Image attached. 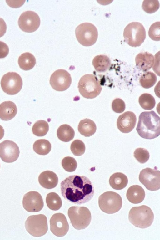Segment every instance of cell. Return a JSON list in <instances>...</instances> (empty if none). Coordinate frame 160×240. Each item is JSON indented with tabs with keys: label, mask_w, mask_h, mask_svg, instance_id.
I'll list each match as a JSON object with an SVG mask.
<instances>
[{
	"label": "cell",
	"mask_w": 160,
	"mask_h": 240,
	"mask_svg": "<svg viewBox=\"0 0 160 240\" xmlns=\"http://www.w3.org/2000/svg\"><path fill=\"white\" fill-rule=\"evenodd\" d=\"M49 129L48 123L46 121L40 120L36 121L32 128L33 134L38 136H42L46 135Z\"/></svg>",
	"instance_id": "4dcf8cb0"
},
{
	"label": "cell",
	"mask_w": 160,
	"mask_h": 240,
	"mask_svg": "<svg viewBox=\"0 0 160 240\" xmlns=\"http://www.w3.org/2000/svg\"><path fill=\"white\" fill-rule=\"evenodd\" d=\"M160 118L154 111L142 112L139 116L136 130L142 138L152 139L160 134Z\"/></svg>",
	"instance_id": "7a4b0ae2"
},
{
	"label": "cell",
	"mask_w": 160,
	"mask_h": 240,
	"mask_svg": "<svg viewBox=\"0 0 160 240\" xmlns=\"http://www.w3.org/2000/svg\"><path fill=\"white\" fill-rule=\"evenodd\" d=\"M68 215L72 226L78 230L86 228L91 221V212L85 207L72 206L68 210Z\"/></svg>",
	"instance_id": "8992f818"
},
{
	"label": "cell",
	"mask_w": 160,
	"mask_h": 240,
	"mask_svg": "<svg viewBox=\"0 0 160 240\" xmlns=\"http://www.w3.org/2000/svg\"><path fill=\"white\" fill-rule=\"evenodd\" d=\"M60 188L61 194L66 200L77 204L88 202L94 194L93 184L85 176H69L61 182Z\"/></svg>",
	"instance_id": "6da1fadb"
},
{
	"label": "cell",
	"mask_w": 160,
	"mask_h": 240,
	"mask_svg": "<svg viewBox=\"0 0 160 240\" xmlns=\"http://www.w3.org/2000/svg\"><path fill=\"white\" fill-rule=\"evenodd\" d=\"M18 110L16 104L11 101H6L0 104V118L3 120H9L16 115Z\"/></svg>",
	"instance_id": "ffe728a7"
},
{
	"label": "cell",
	"mask_w": 160,
	"mask_h": 240,
	"mask_svg": "<svg viewBox=\"0 0 160 240\" xmlns=\"http://www.w3.org/2000/svg\"><path fill=\"white\" fill-rule=\"evenodd\" d=\"M50 223L51 231L57 237L64 236L69 230V224L63 213H58L53 215L50 219Z\"/></svg>",
	"instance_id": "2e32d148"
},
{
	"label": "cell",
	"mask_w": 160,
	"mask_h": 240,
	"mask_svg": "<svg viewBox=\"0 0 160 240\" xmlns=\"http://www.w3.org/2000/svg\"><path fill=\"white\" fill-rule=\"evenodd\" d=\"M7 26L4 20L0 18V38L3 36L6 32Z\"/></svg>",
	"instance_id": "f35d334b"
},
{
	"label": "cell",
	"mask_w": 160,
	"mask_h": 240,
	"mask_svg": "<svg viewBox=\"0 0 160 240\" xmlns=\"http://www.w3.org/2000/svg\"><path fill=\"white\" fill-rule=\"evenodd\" d=\"M22 205L24 209L28 212H38L43 208L44 203L39 193L36 191H32L24 195Z\"/></svg>",
	"instance_id": "5bb4252c"
},
{
	"label": "cell",
	"mask_w": 160,
	"mask_h": 240,
	"mask_svg": "<svg viewBox=\"0 0 160 240\" xmlns=\"http://www.w3.org/2000/svg\"><path fill=\"white\" fill-rule=\"evenodd\" d=\"M160 171L156 168H146L140 171L139 180L147 189L157 191L160 188Z\"/></svg>",
	"instance_id": "8fae6325"
},
{
	"label": "cell",
	"mask_w": 160,
	"mask_h": 240,
	"mask_svg": "<svg viewBox=\"0 0 160 240\" xmlns=\"http://www.w3.org/2000/svg\"><path fill=\"white\" fill-rule=\"evenodd\" d=\"M78 130L82 135L85 137H90L96 132L97 126L92 120L86 118L80 121L78 125Z\"/></svg>",
	"instance_id": "7402d4cb"
},
{
	"label": "cell",
	"mask_w": 160,
	"mask_h": 240,
	"mask_svg": "<svg viewBox=\"0 0 160 240\" xmlns=\"http://www.w3.org/2000/svg\"><path fill=\"white\" fill-rule=\"evenodd\" d=\"M19 153V148L14 142L6 140L0 143V157L4 162H14L18 158Z\"/></svg>",
	"instance_id": "9a60e30c"
},
{
	"label": "cell",
	"mask_w": 160,
	"mask_h": 240,
	"mask_svg": "<svg viewBox=\"0 0 160 240\" xmlns=\"http://www.w3.org/2000/svg\"><path fill=\"white\" fill-rule=\"evenodd\" d=\"M159 7L158 0H144L142 5V9L149 14L156 12L159 9Z\"/></svg>",
	"instance_id": "1f68e13d"
},
{
	"label": "cell",
	"mask_w": 160,
	"mask_h": 240,
	"mask_svg": "<svg viewBox=\"0 0 160 240\" xmlns=\"http://www.w3.org/2000/svg\"><path fill=\"white\" fill-rule=\"evenodd\" d=\"M25 226L26 230L32 236H42L48 230L47 218L42 214L30 216L26 220Z\"/></svg>",
	"instance_id": "9c48e42d"
},
{
	"label": "cell",
	"mask_w": 160,
	"mask_h": 240,
	"mask_svg": "<svg viewBox=\"0 0 160 240\" xmlns=\"http://www.w3.org/2000/svg\"><path fill=\"white\" fill-rule=\"evenodd\" d=\"M1 85L5 93L8 95H15L19 92L22 88V79L17 73L9 72L2 76Z\"/></svg>",
	"instance_id": "30bf717a"
},
{
	"label": "cell",
	"mask_w": 160,
	"mask_h": 240,
	"mask_svg": "<svg viewBox=\"0 0 160 240\" xmlns=\"http://www.w3.org/2000/svg\"><path fill=\"white\" fill-rule=\"evenodd\" d=\"M58 138L61 141L68 142L74 138L75 131L73 128L67 124H63L60 126L57 131Z\"/></svg>",
	"instance_id": "484cf974"
},
{
	"label": "cell",
	"mask_w": 160,
	"mask_h": 240,
	"mask_svg": "<svg viewBox=\"0 0 160 240\" xmlns=\"http://www.w3.org/2000/svg\"><path fill=\"white\" fill-rule=\"evenodd\" d=\"M157 81L156 75L152 72L148 71L140 77L139 83L143 88L148 89L153 86Z\"/></svg>",
	"instance_id": "f1b7e54d"
},
{
	"label": "cell",
	"mask_w": 160,
	"mask_h": 240,
	"mask_svg": "<svg viewBox=\"0 0 160 240\" xmlns=\"http://www.w3.org/2000/svg\"><path fill=\"white\" fill-rule=\"evenodd\" d=\"M40 19L38 15L35 12L28 11L21 15L18 20L20 28L23 31L32 33L36 31L39 27Z\"/></svg>",
	"instance_id": "7c38bea8"
},
{
	"label": "cell",
	"mask_w": 160,
	"mask_h": 240,
	"mask_svg": "<svg viewBox=\"0 0 160 240\" xmlns=\"http://www.w3.org/2000/svg\"><path fill=\"white\" fill-rule=\"evenodd\" d=\"M154 60L153 55L148 52L139 53L136 55L135 59L137 68L145 72L151 69L153 64Z\"/></svg>",
	"instance_id": "ac0fdd59"
},
{
	"label": "cell",
	"mask_w": 160,
	"mask_h": 240,
	"mask_svg": "<svg viewBox=\"0 0 160 240\" xmlns=\"http://www.w3.org/2000/svg\"><path fill=\"white\" fill-rule=\"evenodd\" d=\"M36 64V59L34 55L29 52L21 54L18 59V64L20 68L24 70L32 69Z\"/></svg>",
	"instance_id": "d4e9b609"
},
{
	"label": "cell",
	"mask_w": 160,
	"mask_h": 240,
	"mask_svg": "<svg viewBox=\"0 0 160 240\" xmlns=\"http://www.w3.org/2000/svg\"><path fill=\"white\" fill-rule=\"evenodd\" d=\"M128 219L135 227L144 229L152 224L154 219V215L150 207L143 205L132 207L129 212Z\"/></svg>",
	"instance_id": "3957f363"
},
{
	"label": "cell",
	"mask_w": 160,
	"mask_h": 240,
	"mask_svg": "<svg viewBox=\"0 0 160 240\" xmlns=\"http://www.w3.org/2000/svg\"><path fill=\"white\" fill-rule=\"evenodd\" d=\"M9 48L4 42L0 41V59L4 58L8 54Z\"/></svg>",
	"instance_id": "74e56055"
},
{
	"label": "cell",
	"mask_w": 160,
	"mask_h": 240,
	"mask_svg": "<svg viewBox=\"0 0 160 240\" xmlns=\"http://www.w3.org/2000/svg\"><path fill=\"white\" fill-rule=\"evenodd\" d=\"M33 148L37 154L41 155L48 154L51 151V145L50 142L45 139L36 140L33 144Z\"/></svg>",
	"instance_id": "4316f807"
},
{
	"label": "cell",
	"mask_w": 160,
	"mask_h": 240,
	"mask_svg": "<svg viewBox=\"0 0 160 240\" xmlns=\"http://www.w3.org/2000/svg\"><path fill=\"white\" fill-rule=\"evenodd\" d=\"M38 180L40 184L47 189L55 188L58 182V178L56 174L48 170L42 172L38 176Z\"/></svg>",
	"instance_id": "d6986e66"
},
{
	"label": "cell",
	"mask_w": 160,
	"mask_h": 240,
	"mask_svg": "<svg viewBox=\"0 0 160 240\" xmlns=\"http://www.w3.org/2000/svg\"><path fill=\"white\" fill-rule=\"evenodd\" d=\"M4 134V130L3 127L0 125V140L3 137Z\"/></svg>",
	"instance_id": "ab89813d"
},
{
	"label": "cell",
	"mask_w": 160,
	"mask_h": 240,
	"mask_svg": "<svg viewBox=\"0 0 160 240\" xmlns=\"http://www.w3.org/2000/svg\"><path fill=\"white\" fill-rule=\"evenodd\" d=\"M133 156L136 159L142 164L147 162L150 157L149 153L148 150L141 147L137 148L134 151Z\"/></svg>",
	"instance_id": "836d02e7"
},
{
	"label": "cell",
	"mask_w": 160,
	"mask_h": 240,
	"mask_svg": "<svg viewBox=\"0 0 160 240\" xmlns=\"http://www.w3.org/2000/svg\"><path fill=\"white\" fill-rule=\"evenodd\" d=\"M160 22H157L152 24L149 28L148 35L154 41H160Z\"/></svg>",
	"instance_id": "d590c367"
},
{
	"label": "cell",
	"mask_w": 160,
	"mask_h": 240,
	"mask_svg": "<svg viewBox=\"0 0 160 240\" xmlns=\"http://www.w3.org/2000/svg\"></svg>",
	"instance_id": "60d3db41"
},
{
	"label": "cell",
	"mask_w": 160,
	"mask_h": 240,
	"mask_svg": "<svg viewBox=\"0 0 160 240\" xmlns=\"http://www.w3.org/2000/svg\"><path fill=\"white\" fill-rule=\"evenodd\" d=\"M124 40L130 46H140L146 37L145 29L138 22H132L125 28L123 32Z\"/></svg>",
	"instance_id": "5b68a950"
},
{
	"label": "cell",
	"mask_w": 160,
	"mask_h": 240,
	"mask_svg": "<svg viewBox=\"0 0 160 240\" xmlns=\"http://www.w3.org/2000/svg\"><path fill=\"white\" fill-rule=\"evenodd\" d=\"M72 83L70 74L66 70L59 69L54 71L51 75L50 84L52 88L58 91L67 90Z\"/></svg>",
	"instance_id": "4fadbf2b"
},
{
	"label": "cell",
	"mask_w": 160,
	"mask_h": 240,
	"mask_svg": "<svg viewBox=\"0 0 160 240\" xmlns=\"http://www.w3.org/2000/svg\"><path fill=\"white\" fill-rule=\"evenodd\" d=\"M112 107L113 110L115 112L121 113L125 109V104L122 99L116 98L113 100L112 103Z\"/></svg>",
	"instance_id": "8d00e7d4"
},
{
	"label": "cell",
	"mask_w": 160,
	"mask_h": 240,
	"mask_svg": "<svg viewBox=\"0 0 160 240\" xmlns=\"http://www.w3.org/2000/svg\"><path fill=\"white\" fill-rule=\"evenodd\" d=\"M111 186L116 190H122L126 187L128 183L127 176L121 172H116L112 175L109 179Z\"/></svg>",
	"instance_id": "603a6c76"
},
{
	"label": "cell",
	"mask_w": 160,
	"mask_h": 240,
	"mask_svg": "<svg viewBox=\"0 0 160 240\" xmlns=\"http://www.w3.org/2000/svg\"><path fill=\"white\" fill-rule=\"evenodd\" d=\"M79 91L84 98L93 99L98 95L102 88L97 77L92 74L84 75L80 79L78 84Z\"/></svg>",
	"instance_id": "277c9868"
},
{
	"label": "cell",
	"mask_w": 160,
	"mask_h": 240,
	"mask_svg": "<svg viewBox=\"0 0 160 240\" xmlns=\"http://www.w3.org/2000/svg\"><path fill=\"white\" fill-rule=\"evenodd\" d=\"M62 165L66 171L71 172L76 170L77 166V163L74 158L72 157L67 156L62 160Z\"/></svg>",
	"instance_id": "e575fe53"
},
{
	"label": "cell",
	"mask_w": 160,
	"mask_h": 240,
	"mask_svg": "<svg viewBox=\"0 0 160 240\" xmlns=\"http://www.w3.org/2000/svg\"><path fill=\"white\" fill-rule=\"evenodd\" d=\"M138 102L141 107L147 110H150L153 109L156 104L154 97L148 93L142 94L139 98Z\"/></svg>",
	"instance_id": "f546056e"
},
{
	"label": "cell",
	"mask_w": 160,
	"mask_h": 240,
	"mask_svg": "<svg viewBox=\"0 0 160 240\" xmlns=\"http://www.w3.org/2000/svg\"><path fill=\"white\" fill-rule=\"evenodd\" d=\"M98 205L103 212L112 214L119 211L122 206L121 196L118 193L112 191L105 192L98 197Z\"/></svg>",
	"instance_id": "52a82bcc"
},
{
	"label": "cell",
	"mask_w": 160,
	"mask_h": 240,
	"mask_svg": "<svg viewBox=\"0 0 160 240\" xmlns=\"http://www.w3.org/2000/svg\"><path fill=\"white\" fill-rule=\"evenodd\" d=\"M111 60L107 56L99 55L94 57L92 60V64L96 70L99 72L106 71L110 68Z\"/></svg>",
	"instance_id": "cb8c5ba5"
},
{
	"label": "cell",
	"mask_w": 160,
	"mask_h": 240,
	"mask_svg": "<svg viewBox=\"0 0 160 240\" xmlns=\"http://www.w3.org/2000/svg\"><path fill=\"white\" fill-rule=\"evenodd\" d=\"M137 122L135 114L131 111L125 112L119 116L117 121L118 129L123 133H128L134 128Z\"/></svg>",
	"instance_id": "e0dca14e"
},
{
	"label": "cell",
	"mask_w": 160,
	"mask_h": 240,
	"mask_svg": "<svg viewBox=\"0 0 160 240\" xmlns=\"http://www.w3.org/2000/svg\"><path fill=\"white\" fill-rule=\"evenodd\" d=\"M145 193L144 189L140 186L136 185L130 187L126 193L128 200L133 204L141 203L144 199Z\"/></svg>",
	"instance_id": "44dd1931"
},
{
	"label": "cell",
	"mask_w": 160,
	"mask_h": 240,
	"mask_svg": "<svg viewBox=\"0 0 160 240\" xmlns=\"http://www.w3.org/2000/svg\"><path fill=\"white\" fill-rule=\"evenodd\" d=\"M70 149L75 156H80L83 155L85 151V146L83 142L78 139L73 141L71 144Z\"/></svg>",
	"instance_id": "d6a6232c"
},
{
	"label": "cell",
	"mask_w": 160,
	"mask_h": 240,
	"mask_svg": "<svg viewBox=\"0 0 160 240\" xmlns=\"http://www.w3.org/2000/svg\"><path fill=\"white\" fill-rule=\"evenodd\" d=\"M76 38L80 44L85 46H91L96 42L98 36V30L92 24L85 23L76 28Z\"/></svg>",
	"instance_id": "ba28073f"
},
{
	"label": "cell",
	"mask_w": 160,
	"mask_h": 240,
	"mask_svg": "<svg viewBox=\"0 0 160 240\" xmlns=\"http://www.w3.org/2000/svg\"><path fill=\"white\" fill-rule=\"evenodd\" d=\"M46 202L48 207L51 210L55 211L60 209L62 205L60 197L58 194L54 192L49 193L47 195Z\"/></svg>",
	"instance_id": "83f0119b"
}]
</instances>
